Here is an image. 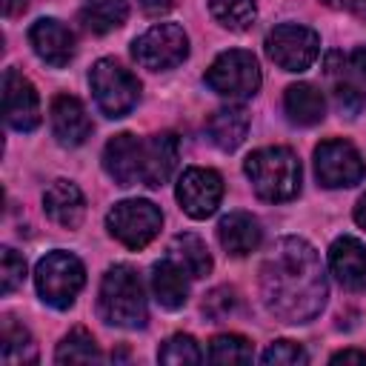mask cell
<instances>
[{"mask_svg": "<svg viewBox=\"0 0 366 366\" xmlns=\"http://www.w3.org/2000/svg\"><path fill=\"white\" fill-rule=\"evenodd\" d=\"M252 357H254L252 343L243 335H217L209 343L212 363H252Z\"/></svg>", "mask_w": 366, "mask_h": 366, "instance_id": "cell-28", "label": "cell"}, {"mask_svg": "<svg viewBox=\"0 0 366 366\" xmlns=\"http://www.w3.org/2000/svg\"><path fill=\"white\" fill-rule=\"evenodd\" d=\"M263 363L269 366H297V363H306L309 355L303 352V346H297L295 340H274L269 343V349L260 355Z\"/></svg>", "mask_w": 366, "mask_h": 366, "instance_id": "cell-32", "label": "cell"}, {"mask_svg": "<svg viewBox=\"0 0 366 366\" xmlns=\"http://www.w3.org/2000/svg\"><path fill=\"white\" fill-rule=\"evenodd\" d=\"M100 317L120 329H143L149 320L146 295L132 266H112L100 283Z\"/></svg>", "mask_w": 366, "mask_h": 366, "instance_id": "cell-3", "label": "cell"}, {"mask_svg": "<svg viewBox=\"0 0 366 366\" xmlns=\"http://www.w3.org/2000/svg\"><path fill=\"white\" fill-rule=\"evenodd\" d=\"M329 9H340V11H349V14H357L366 20V0H323Z\"/></svg>", "mask_w": 366, "mask_h": 366, "instance_id": "cell-33", "label": "cell"}, {"mask_svg": "<svg viewBox=\"0 0 366 366\" xmlns=\"http://www.w3.org/2000/svg\"><path fill=\"white\" fill-rule=\"evenodd\" d=\"M206 86L229 100H246L257 94L260 89V66L252 51L243 49H229L214 57V63L203 74Z\"/></svg>", "mask_w": 366, "mask_h": 366, "instance_id": "cell-5", "label": "cell"}, {"mask_svg": "<svg viewBox=\"0 0 366 366\" xmlns=\"http://www.w3.org/2000/svg\"><path fill=\"white\" fill-rule=\"evenodd\" d=\"M106 226L109 234L126 249H143L157 237L163 214L152 200H123L112 206V212L106 214Z\"/></svg>", "mask_w": 366, "mask_h": 366, "instance_id": "cell-7", "label": "cell"}, {"mask_svg": "<svg viewBox=\"0 0 366 366\" xmlns=\"http://www.w3.org/2000/svg\"><path fill=\"white\" fill-rule=\"evenodd\" d=\"M206 132H209V140L223 149V152H234L243 140H246V132H249V112L243 106H223L217 109L209 120H206Z\"/></svg>", "mask_w": 366, "mask_h": 366, "instance_id": "cell-22", "label": "cell"}, {"mask_svg": "<svg viewBox=\"0 0 366 366\" xmlns=\"http://www.w3.org/2000/svg\"><path fill=\"white\" fill-rule=\"evenodd\" d=\"M234 309H237V292L229 289V286L212 289V292L206 295V300H203V312H206V317H212L214 323H220V320H226L229 315H234Z\"/></svg>", "mask_w": 366, "mask_h": 366, "instance_id": "cell-31", "label": "cell"}, {"mask_svg": "<svg viewBox=\"0 0 366 366\" xmlns=\"http://www.w3.org/2000/svg\"><path fill=\"white\" fill-rule=\"evenodd\" d=\"M266 54L283 71H306L320 54V37L297 23H280L266 34Z\"/></svg>", "mask_w": 366, "mask_h": 366, "instance_id": "cell-9", "label": "cell"}, {"mask_svg": "<svg viewBox=\"0 0 366 366\" xmlns=\"http://www.w3.org/2000/svg\"><path fill=\"white\" fill-rule=\"evenodd\" d=\"M329 269L340 286L360 292L366 289V246L357 237H337L329 249Z\"/></svg>", "mask_w": 366, "mask_h": 366, "instance_id": "cell-15", "label": "cell"}, {"mask_svg": "<svg viewBox=\"0 0 366 366\" xmlns=\"http://www.w3.org/2000/svg\"><path fill=\"white\" fill-rule=\"evenodd\" d=\"M283 109L295 126H317L326 114V100L312 83H292L283 94Z\"/></svg>", "mask_w": 366, "mask_h": 366, "instance_id": "cell-21", "label": "cell"}, {"mask_svg": "<svg viewBox=\"0 0 366 366\" xmlns=\"http://www.w3.org/2000/svg\"><path fill=\"white\" fill-rule=\"evenodd\" d=\"M209 11L223 29L232 31H246L257 17L254 0H209Z\"/></svg>", "mask_w": 366, "mask_h": 366, "instance_id": "cell-26", "label": "cell"}, {"mask_svg": "<svg viewBox=\"0 0 366 366\" xmlns=\"http://www.w3.org/2000/svg\"><path fill=\"white\" fill-rule=\"evenodd\" d=\"M217 237H220V246L232 254V257H246L252 254L260 240H263V229H260V220L249 212H229L220 226H217Z\"/></svg>", "mask_w": 366, "mask_h": 366, "instance_id": "cell-19", "label": "cell"}, {"mask_svg": "<svg viewBox=\"0 0 366 366\" xmlns=\"http://www.w3.org/2000/svg\"><path fill=\"white\" fill-rule=\"evenodd\" d=\"M355 223L360 226V229H366V194L357 200V206H355Z\"/></svg>", "mask_w": 366, "mask_h": 366, "instance_id": "cell-37", "label": "cell"}, {"mask_svg": "<svg viewBox=\"0 0 366 366\" xmlns=\"http://www.w3.org/2000/svg\"><path fill=\"white\" fill-rule=\"evenodd\" d=\"M29 0H3V14L6 17H17L23 9H26Z\"/></svg>", "mask_w": 366, "mask_h": 366, "instance_id": "cell-36", "label": "cell"}, {"mask_svg": "<svg viewBox=\"0 0 366 366\" xmlns=\"http://www.w3.org/2000/svg\"><path fill=\"white\" fill-rule=\"evenodd\" d=\"M169 257L189 274V277H206L212 272V254L206 243L197 234H174L169 243Z\"/></svg>", "mask_w": 366, "mask_h": 366, "instance_id": "cell-23", "label": "cell"}, {"mask_svg": "<svg viewBox=\"0 0 366 366\" xmlns=\"http://www.w3.org/2000/svg\"><path fill=\"white\" fill-rule=\"evenodd\" d=\"M54 360L57 363H94V360H100V349L86 329H71L60 340Z\"/></svg>", "mask_w": 366, "mask_h": 366, "instance_id": "cell-27", "label": "cell"}, {"mask_svg": "<svg viewBox=\"0 0 366 366\" xmlns=\"http://www.w3.org/2000/svg\"><path fill=\"white\" fill-rule=\"evenodd\" d=\"M260 295L266 309L283 323L317 317L329 289L315 246L303 237H280L260 266Z\"/></svg>", "mask_w": 366, "mask_h": 366, "instance_id": "cell-1", "label": "cell"}, {"mask_svg": "<svg viewBox=\"0 0 366 366\" xmlns=\"http://www.w3.org/2000/svg\"><path fill=\"white\" fill-rule=\"evenodd\" d=\"M43 209L57 226L77 229L83 223V214H86V197L71 180H54L43 192Z\"/></svg>", "mask_w": 366, "mask_h": 366, "instance_id": "cell-18", "label": "cell"}, {"mask_svg": "<svg viewBox=\"0 0 366 366\" xmlns=\"http://www.w3.org/2000/svg\"><path fill=\"white\" fill-rule=\"evenodd\" d=\"M177 203L180 209L194 217V220H206L217 212L220 200H223V177L214 169H200L192 166L180 174L177 180Z\"/></svg>", "mask_w": 366, "mask_h": 366, "instance_id": "cell-11", "label": "cell"}, {"mask_svg": "<svg viewBox=\"0 0 366 366\" xmlns=\"http://www.w3.org/2000/svg\"><path fill=\"white\" fill-rule=\"evenodd\" d=\"M152 292H154V300L174 312L180 306H186V297H189V274L172 260H160L152 266Z\"/></svg>", "mask_w": 366, "mask_h": 366, "instance_id": "cell-20", "label": "cell"}, {"mask_svg": "<svg viewBox=\"0 0 366 366\" xmlns=\"http://www.w3.org/2000/svg\"><path fill=\"white\" fill-rule=\"evenodd\" d=\"M157 360L160 363H172V366H192L200 363V346L192 335H172L160 349H157Z\"/></svg>", "mask_w": 366, "mask_h": 366, "instance_id": "cell-29", "label": "cell"}, {"mask_svg": "<svg viewBox=\"0 0 366 366\" xmlns=\"http://www.w3.org/2000/svg\"><path fill=\"white\" fill-rule=\"evenodd\" d=\"M0 355L3 363H34L37 360V346L29 335V329H23L20 323H14V317L3 320V332H0Z\"/></svg>", "mask_w": 366, "mask_h": 366, "instance_id": "cell-25", "label": "cell"}, {"mask_svg": "<svg viewBox=\"0 0 366 366\" xmlns=\"http://www.w3.org/2000/svg\"><path fill=\"white\" fill-rule=\"evenodd\" d=\"M89 83H92L94 100L106 117H126L137 106V97H140L137 77L109 57H103L92 66Z\"/></svg>", "mask_w": 366, "mask_h": 366, "instance_id": "cell-6", "label": "cell"}, {"mask_svg": "<svg viewBox=\"0 0 366 366\" xmlns=\"http://www.w3.org/2000/svg\"><path fill=\"white\" fill-rule=\"evenodd\" d=\"M86 283V269L71 252H49L34 269V286L43 303L69 309Z\"/></svg>", "mask_w": 366, "mask_h": 366, "instance_id": "cell-4", "label": "cell"}, {"mask_svg": "<svg viewBox=\"0 0 366 366\" xmlns=\"http://www.w3.org/2000/svg\"><path fill=\"white\" fill-rule=\"evenodd\" d=\"M315 174L326 189H343L366 177V163L349 140L335 137L315 149Z\"/></svg>", "mask_w": 366, "mask_h": 366, "instance_id": "cell-10", "label": "cell"}, {"mask_svg": "<svg viewBox=\"0 0 366 366\" xmlns=\"http://www.w3.org/2000/svg\"><path fill=\"white\" fill-rule=\"evenodd\" d=\"M23 277H26V260L14 249L6 246L0 254V289H3V295H11L14 289H20Z\"/></svg>", "mask_w": 366, "mask_h": 366, "instance_id": "cell-30", "label": "cell"}, {"mask_svg": "<svg viewBox=\"0 0 366 366\" xmlns=\"http://www.w3.org/2000/svg\"><path fill=\"white\" fill-rule=\"evenodd\" d=\"M51 132L60 146H80L92 134V120L83 109V103L71 94H57L51 100Z\"/></svg>", "mask_w": 366, "mask_h": 366, "instance_id": "cell-16", "label": "cell"}, {"mask_svg": "<svg viewBox=\"0 0 366 366\" xmlns=\"http://www.w3.org/2000/svg\"><path fill=\"white\" fill-rule=\"evenodd\" d=\"M137 3H140V9L149 11V14H160V11L172 9V0H137Z\"/></svg>", "mask_w": 366, "mask_h": 366, "instance_id": "cell-35", "label": "cell"}, {"mask_svg": "<svg viewBox=\"0 0 366 366\" xmlns=\"http://www.w3.org/2000/svg\"><path fill=\"white\" fill-rule=\"evenodd\" d=\"M252 189L266 203L292 200L300 192V160L286 146H266L246 157L243 163Z\"/></svg>", "mask_w": 366, "mask_h": 366, "instance_id": "cell-2", "label": "cell"}, {"mask_svg": "<svg viewBox=\"0 0 366 366\" xmlns=\"http://www.w3.org/2000/svg\"><path fill=\"white\" fill-rule=\"evenodd\" d=\"M3 114L17 132H34L40 126V97L17 69H6L3 74Z\"/></svg>", "mask_w": 366, "mask_h": 366, "instance_id": "cell-12", "label": "cell"}, {"mask_svg": "<svg viewBox=\"0 0 366 366\" xmlns=\"http://www.w3.org/2000/svg\"><path fill=\"white\" fill-rule=\"evenodd\" d=\"M134 60L149 71H166L186 60L189 37L177 23H157L132 43Z\"/></svg>", "mask_w": 366, "mask_h": 366, "instance_id": "cell-8", "label": "cell"}, {"mask_svg": "<svg viewBox=\"0 0 366 366\" xmlns=\"http://www.w3.org/2000/svg\"><path fill=\"white\" fill-rule=\"evenodd\" d=\"M103 169L120 186L140 183V140L129 132L112 137L103 149Z\"/></svg>", "mask_w": 366, "mask_h": 366, "instance_id": "cell-17", "label": "cell"}, {"mask_svg": "<svg viewBox=\"0 0 366 366\" xmlns=\"http://www.w3.org/2000/svg\"><path fill=\"white\" fill-rule=\"evenodd\" d=\"M177 166V137L172 132L140 140V183L160 189Z\"/></svg>", "mask_w": 366, "mask_h": 366, "instance_id": "cell-13", "label": "cell"}, {"mask_svg": "<svg viewBox=\"0 0 366 366\" xmlns=\"http://www.w3.org/2000/svg\"><path fill=\"white\" fill-rule=\"evenodd\" d=\"M129 17V3L126 0H83L80 20L92 34H109L120 29Z\"/></svg>", "mask_w": 366, "mask_h": 366, "instance_id": "cell-24", "label": "cell"}, {"mask_svg": "<svg viewBox=\"0 0 366 366\" xmlns=\"http://www.w3.org/2000/svg\"><path fill=\"white\" fill-rule=\"evenodd\" d=\"M332 363H366V352H357V349H343V352L332 355Z\"/></svg>", "mask_w": 366, "mask_h": 366, "instance_id": "cell-34", "label": "cell"}, {"mask_svg": "<svg viewBox=\"0 0 366 366\" xmlns=\"http://www.w3.org/2000/svg\"><path fill=\"white\" fill-rule=\"evenodd\" d=\"M29 43L34 54L54 69H63L74 57V34L54 17H40L37 23H31Z\"/></svg>", "mask_w": 366, "mask_h": 366, "instance_id": "cell-14", "label": "cell"}]
</instances>
